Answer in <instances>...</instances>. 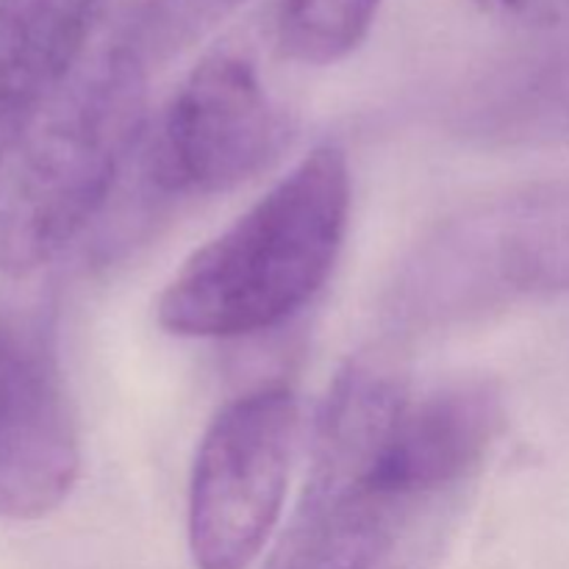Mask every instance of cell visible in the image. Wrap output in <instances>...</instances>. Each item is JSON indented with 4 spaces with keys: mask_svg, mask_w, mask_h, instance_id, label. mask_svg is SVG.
Instances as JSON below:
<instances>
[{
    "mask_svg": "<svg viewBox=\"0 0 569 569\" xmlns=\"http://www.w3.org/2000/svg\"><path fill=\"white\" fill-rule=\"evenodd\" d=\"M569 295V176L522 183L445 217L395 272L383 320L426 337Z\"/></svg>",
    "mask_w": 569,
    "mask_h": 569,
    "instance_id": "277c9868",
    "label": "cell"
},
{
    "mask_svg": "<svg viewBox=\"0 0 569 569\" xmlns=\"http://www.w3.org/2000/svg\"><path fill=\"white\" fill-rule=\"evenodd\" d=\"M287 139L259 70L239 50L206 56L156 120L142 178L150 198L194 200L259 176Z\"/></svg>",
    "mask_w": 569,
    "mask_h": 569,
    "instance_id": "8992f818",
    "label": "cell"
},
{
    "mask_svg": "<svg viewBox=\"0 0 569 569\" xmlns=\"http://www.w3.org/2000/svg\"><path fill=\"white\" fill-rule=\"evenodd\" d=\"M78 470L76 415L48 331L0 317V517L42 520L64 503Z\"/></svg>",
    "mask_w": 569,
    "mask_h": 569,
    "instance_id": "52a82bcc",
    "label": "cell"
},
{
    "mask_svg": "<svg viewBox=\"0 0 569 569\" xmlns=\"http://www.w3.org/2000/svg\"><path fill=\"white\" fill-rule=\"evenodd\" d=\"M478 6L489 14L528 26H553L569 11V0H478Z\"/></svg>",
    "mask_w": 569,
    "mask_h": 569,
    "instance_id": "7c38bea8",
    "label": "cell"
},
{
    "mask_svg": "<svg viewBox=\"0 0 569 569\" xmlns=\"http://www.w3.org/2000/svg\"><path fill=\"white\" fill-rule=\"evenodd\" d=\"M350 167L337 144L311 150L161 292L159 326L189 339H239L292 320L342 253Z\"/></svg>",
    "mask_w": 569,
    "mask_h": 569,
    "instance_id": "3957f363",
    "label": "cell"
},
{
    "mask_svg": "<svg viewBox=\"0 0 569 569\" xmlns=\"http://www.w3.org/2000/svg\"><path fill=\"white\" fill-rule=\"evenodd\" d=\"M448 126L481 148L569 144V42L478 87Z\"/></svg>",
    "mask_w": 569,
    "mask_h": 569,
    "instance_id": "9c48e42d",
    "label": "cell"
},
{
    "mask_svg": "<svg viewBox=\"0 0 569 569\" xmlns=\"http://www.w3.org/2000/svg\"><path fill=\"white\" fill-rule=\"evenodd\" d=\"M378 6L381 0H281V53L300 64H337L365 42Z\"/></svg>",
    "mask_w": 569,
    "mask_h": 569,
    "instance_id": "30bf717a",
    "label": "cell"
},
{
    "mask_svg": "<svg viewBox=\"0 0 569 569\" xmlns=\"http://www.w3.org/2000/svg\"><path fill=\"white\" fill-rule=\"evenodd\" d=\"M506 426L487 381L411 398L389 361L333 381L309 476L267 569H442Z\"/></svg>",
    "mask_w": 569,
    "mask_h": 569,
    "instance_id": "6da1fadb",
    "label": "cell"
},
{
    "mask_svg": "<svg viewBox=\"0 0 569 569\" xmlns=\"http://www.w3.org/2000/svg\"><path fill=\"white\" fill-rule=\"evenodd\" d=\"M109 0H0V139L87 59Z\"/></svg>",
    "mask_w": 569,
    "mask_h": 569,
    "instance_id": "ba28073f",
    "label": "cell"
},
{
    "mask_svg": "<svg viewBox=\"0 0 569 569\" xmlns=\"http://www.w3.org/2000/svg\"><path fill=\"white\" fill-rule=\"evenodd\" d=\"M150 70L114 39L0 139V272L64 253L109 203L144 131Z\"/></svg>",
    "mask_w": 569,
    "mask_h": 569,
    "instance_id": "7a4b0ae2",
    "label": "cell"
},
{
    "mask_svg": "<svg viewBox=\"0 0 569 569\" xmlns=\"http://www.w3.org/2000/svg\"><path fill=\"white\" fill-rule=\"evenodd\" d=\"M244 0H142L120 42L148 67H164L209 37Z\"/></svg>",
    "mask_w": 569,
    "mask_h": 569,
    "instance_id": "8fae6325",
    "label": "cell"
},
{
    "mask_svg": "<svg viewBox=\"0 0 569 569\" xmlns=\"http://www.w3.org/2000/svg\"><path fill=\"white\" fill-rule=\"evenodd\" d=\"M298 442V398L283 383L239 395L200 439L189 481V553L198 569H248L276 531Z\"/></svg>",
    "mask_w": 569,
    "mask_h": 569,
    "instance_id": "5b68a950",
    "label": "cell"
}]
</instances>
